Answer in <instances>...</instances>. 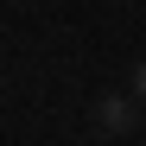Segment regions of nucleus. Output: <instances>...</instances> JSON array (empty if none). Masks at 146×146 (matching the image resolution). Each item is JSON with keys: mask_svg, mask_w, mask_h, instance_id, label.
Returning <instances> with one entry per match:
<instances>
[{"mask_svg": "<svg viewBox=\"0 0 146 146\" xmlns=\"http://www.w3.org/2000/svg\"><path fill=\"white\" fill-rule=\"evenodd\" d=\"M127 121H133V108L121 102V95H108V102H102V127H114V133H121Z\"/></svg>", "mask_w": 146, "mask_h": 146, "instance_id": "nucleus-1", "label": "nucleus"}, {"mask_svg": "<svg viewBox=\"0 0 146 146\" xmlns=\"http://www.w3.org/2000/svg\"><path fill=\"white\" fill-rule=\"evenodd\" d=\"M140 95H146V64H140Z\"/></svg>", "mask_w": 146, "mask_h": 146, "instance_id": "nucleus-2", "label": "nucleus"}]
</instances>
